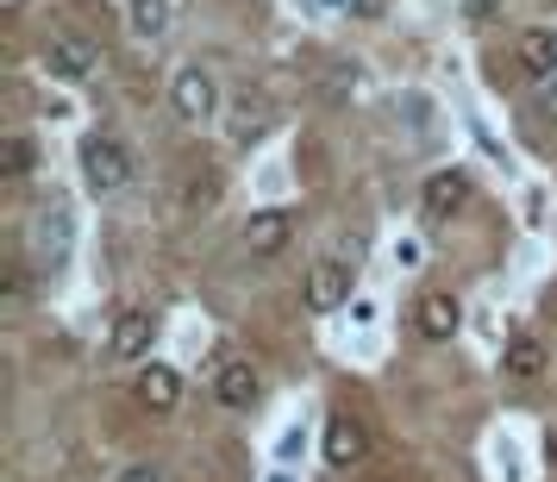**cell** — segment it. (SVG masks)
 <instances>
[{
    "label": "cell",
    "mask_w": 557,
    "mask_h": 482,
    "mask_svg": "<svg viewBox=\"0 0 557 482\" xmlns=\"http://www.w3.org/2000/svg\"><path fill=\"white\" fill-rule=\"evenodd\" d=\"M82 176H88V188H95V195H120V188L132 182V157H126V145L95 132V138L82 145Z\"/></svg>",
    "instance_id": "obj_1"
},
{
    "label": "cell",
    "mask_w": 557,
    "mask_h": 482,
    "mask_svg": "<svg viewBox=\"0 0 557 482\" xmlns=\"http://www.w3.org/2000/svg\"><path fill=\"white\" fill-rule=\"evenodd\" d=\"M170 101H176V113L188 126H201V120H213V107H220V88H213L207 70H182V76L170 82Z\"/></svg>",
    "instance_id": "obj_2"
},
{
    "label": "cell",
    "mask_w": 557,
    "mask_h": 482,
    "mask_svg": "<svg viewBox=\"0 0 557 482\" xmlns=\"http://www.w3.org/2000/svg\"><path fill=\"white\" fill-rule=\"evenodd\" d=\"M213 395H220V407H232V413H251L257 395H263V382H257V370L245 357H226V363L213 370Z\"/></svg>",
    "instance_id": "obj_3"
},
{
    "label": "cell",
    "mask_w": 557,
    "mask_h": 482,
    "mask_svg": "<svg viewBox=\"0 0 557 482\" xmlns=\"http://www.w3.org/2000/svg\"><path fill=\"white\" fill-rule=\"evenodd\" d=\"M151 338H157V320L145 313V307H126L120 320H113V357H126V363H138V357H151Z\"/></svg>",
    "instance_id": "obj_4"
},
{
    "label": "cell",
    "mask_w": 557,
    "mask_h": 482,
    "mask_svg": "<svg viewBox=\"0 0 557 482\" xmlns=\"http://www.w3.org/2000/svg\"><path fill=\"white\" fill-rule=\"evenodd\" d=\"M363 457H370V432H363V420H351V413H332V427H326V464L351 470V464H363Z\"/></svg>",
    "instance_id": "obj_5"
},
{
    "label": "cell",
    "mask_w": 557,
    "mask_h": 482,
    "mask_svg": "<svg viewBox=\"0 0 557 482\" xmlns=\"http://www.w3.org/2000/svg\"><path fill=\"white\" fill-rule=\"evenodd\" d=\"M463 201H470V176H463V170H438V176L426 182V195H420V213L438 226V220H451Z\"/></svg>",
    "instance_id": "obj_6"
},
{
    "label": "cell",
    "mask_w": 557,
    "mask_h": 482,
    "mask_svg": "<svg viewBox=\"0 0 557 482\" xmlns=\"http://www.w3.org/2000/svg\"><path fill=\"white\" fill-rule=\"evenodd\" d=\"M345 295H351V270H345V263H313V270H307V307H313V313H332V307H345Z\"/></svg>",
    "instance_id": "obj_7"
},
{
    "label": "cell",
    "mask_w": 557,
    "mask_h": 482,
    "mask_svg": "<svg viewBox=\"0 0 557 482\" xmlns=\"http://www.w3.org/2000/svg\"><path fill=\"white\" fill-rule=\"evenodd\" d=\"M288 238H295V220H288L282 207H263V213H251V220H245V245H251L257 257L288 251Z\"/></svg>",
    "instance_id": "obj_8"
},
{
    "label": "cell",
    "mask_w": 557,
    "mask_h": 482,
    "mask_svg": "<svg viewBox=\"0 0 557 482\" xmlns=\"http://www.w3.org/2000/svg\"><path fill=\"white\" fill-rule=\"evenodd\" d=\"M138 401L151 407V413H170V407L182 401V376L170 363H145V370H138Z\"/></svg>",
    "instance_id": "obj_9"
},
{
    "label": "cell",
    "mask_w": 557,
    "mask_h": 482,
    "mask_svg": "<svg viewBox=\"0 0 557 482\" xmlns=\"http://www.w3.org/2000/svg\"><path fill=\"white\" fill-rule=\"evenodd\" d=\"M513 57H520V70H527V76L552 82V70H557V32H545V26L520 32V45H513Z\"/></svg>",
    "instance_id": "obj_10"
},
{
    "label": "cell",
    "mask_w": 557,
    "mask_h": 482,
    "mask_svg": "<svg viewBox=\"0 0 557 482\" xmlns=\"http://www.w3.org/2000/svg\"><path fill=\"white\" fill-rule=\"evenodd\" d=\"M45 63H51V76L82 82L88 70H95V45H88V38H57L51 51H45Z\"/></svg>",
    "instance_id": "obj_11"
},
{
    "label": "cell",
    "mask_w": 557,
    "mask_h": 482,
    "mask_svg": "<svg viewBox=\"0 0 557 482\" xmlns=\"http://www.w3.org/2000/svg\"><path fill=\"white\" fill-rule=\"evenodd\" d=\"M413 320H420L426 338H451V332L463 326V307H457L451 295H420V313H413Z\"/></svg>",
    "instance_id": "obj_12"
},
{
    "label": "cell",
    "mask_w": 557,
    "mask_h": 482,
    "mask_svg": "<svg viewBox=\"0 0 557 482\" xmlns=\"http://www.w3.org/2000/svg\"><path fill=\"white\" fill-rule=\"evenodd\" d=\"M502 370L513 382H532L539 370H545V345L532 338V332H520V338H507V351H502Z\"/></svg>",
    "instance_id": "obj_13"
},
{
    "label": "cell",
    "mask_w": 557,
    "mask_h": 482,
    "mask_svg": "<svg viewBox=\"0 0 557 482\" xmlns=\"http://www.w3.org/2000/svg\"><path fill=\"white\" fill-rule=\"evenodd\" d=\"M126 20L138 38H157V32L170 26V0H126Z\"/></svg>",
    "instance_id": "obj_14"
},
{
    "label": "cell",
    "mask_w": 557,
    "mask_h": 482,
    "mask_svg": "<svg viewBox=\"0 0 557 482\" xmlns=\"http://www.w3.org/2000/svg\"><path fill=\"white\" fill-rule=\"evenodd\" d=\"M38 151H32V138H7V151H0V182H26Z\"/></svg>",
    "instance_id": "obj_15"
},
{
    "label": "cell",
    "mask_w": 557,
    "mask_h": 482,
    "mask_svg": "<svg viewBox=\"0 0 557 482\" xmlns=\"http://www.w3.org/2000/svg\"><path fill=\"white\" fill-rule=\"evenodd\" d=\"M232 126H238V138H257V132L270 126V107H251V101H245V107H238V120H232Z\"/></svg>",
    "instance_id": "obj_16"
},
{
    "label": "cell",
    "mask_w": 557,
    "mask_h": 482,
    "mask_svg": "<svg viewBox=\"0 0 557 482\" xmlns=\"http://www.w3.org/2000/svg\"><path fill=\"white\" fill-rule=\"evenodd\" d=\"M213 188H220V182H213V176L188 182V207H207V201H213Z\"/></svg>",
    "instance_id": "obj_17"
},
{
    "label": "cell",
    "mask_w": 557,
    "mask_h": 482,
    "mask_svg": "<svg viewBox=\"0 0 557 482\" xmlns=\"http://www.w3.org/2000/svg\"><path fill=\"white\" fill-rule=\"evenodd\" d=\"M0 288H7V295H26V270H20V263H7V270H0Z\"/></svg>",
    "instance_id": "obj_18"
},
{
    "label": "cell",
    "mask_w": 557,
    "mask_h": 482,
    "mask_svg": "<svg viewBox=\"0 0 557 482\" xmlns=\"http://www.w3.org/2000/svg\"><path fill=\"white\" fill-rule=\"evenodd\" d=\"M463 13H470V20H495V13H502V0H463Z\"/></svg>",
    "instance_id": "obj_19"
},
{
    "label": "cell",
    "mask_w": 557,
    "mask_h": 482,
    "mask_svg": "<svg viewBox=\"0 0 557 482\" xmlns=\"http://www.w3.org/2000/svg\"><path fill=\"white\" fill-rule=\"evenodd\" d=\"M539 113H545V120H557V82L545 88V95H539Z\"/></svg>",
    "instance_id": "obj_20"
},
{
    "label": "cell",
    "mask_w": 557,
    "mask_h": 482,
    "mask_svg": "<svg viewBox=\"0 0 557 482\" xmlns=\"http://www.w3.org/2000/svg\"><path fill=\"white\" fill-rule=\"evenodd\" d=\"M120 482H163V477H157L151 464H138V470H126V477H120Z\"/></svg>",
    "instance_id": "obj_21"
},
{
    "label": "cell",
    "mask_w": 557,
    "mask_h": 482,
    "mask_svg": "<svg viewBox=\"0 0 557 482\" xmlns=\"http://www.w3.org/2000/svg\"><path fill=\"white\" fill-rule=\"evenodd\" d=\"M545 464H557V427L545 432Z\"/></svg>",
    "instance_id": "obj_22"
},
{
    "label": "cell",
    "mask_w": 557,
    "mask_h": 482,
    "mask_svg": "<svg viewBox=\"0 0 557 482\" xmlns=\"http://www.w3.org/2000/svg\"><path fill=\"white\" fill-rule=\"evenodd\" d=\"M326 7H345V0H326Z\"/></svg>",
    "instance_id": "obj_23"
},
{
    "label": "cell",
    "mask_w": 557,
    "mask_h": 482,
    "mask_svg": "<svg viewBox=\"0 0 557 482\" xmlns=\"http://www.w3.org/2000/svg\"><path fill=\"white\" fill-rule=\"evenodd\" d=\"M552 295H557V288H552Z\"/></svg>",
    "instance_id": "obj_24"
}]
</instances>
